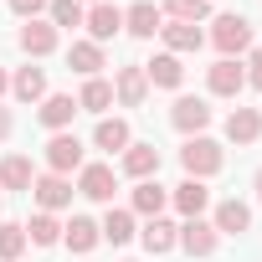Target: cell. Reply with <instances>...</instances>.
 Listing matches in <instances>:
<instances>
[{"instance_id":"1","label":"cell","mask_w":262,"mask_h":262,"mask_svg":"<svg viewBox=\"0 0 262 262\" xmlns=\"http://www.w3.org/2000/svg\"><path fill=\"white\" fill-rule=\"evenodd\" d=\"M211 47L221 52V57H247L252 52V21L247 16H236V11H226V16H211Z\"/></svg>"},{"instance_id":"2","label":"cell","mask_w":262,"mask_h":262,"mask_svg":"<svg viewBox=\"0 0 262 262\" xmlns=\"http://www.w3.org/2000/svg\"><path fill=\"white\" fill-rule=\"evenodd\" d=\"M180 165H185V175H190V180H211V175H221L226 149H221L211 134H195V139H185V144H180Z\"/></svg>"},{"instance_id":"3","label":"cell","mask_w":262,"mask_h":262,"mask_svg":"<svg viewBox=\"0 0 262 262\" xmlns=\"http://www.w3.org/2000/svg\"><path fill=\"white\" fill-rule=\"evenodd\" d=\"M41 160H47V170H52V175H67V180H72V175L88 165V149H82V139L72 134V128H62V134H52V139H47Z\"/></svg>"},{"instance_id":"4","label":"cell","mask_w":262,"mask_h":262,"mask_svg":"<svg viewBox=\"0 0 262 262\" xmlns=\"http://www.w3.org/2000/svg\"><path fill=\"white\" fill-rule=\"evenodd\" d=\"M211 118H216V108H211L206 98H190V93H180V98H175V108H170V123L180 128L185 139L206 134V128H211Z\"/></svg>"},{"instance_id":"5","label":"cell","mask_w":262,"mask_h":262,"mask_svg":"<svg viewBox=\"0 0 262 262\" xmlns=\"http://www.w3.org/2000/svg\"><path fill=\"white\" fill-rule=\"evenodd\" d=\"M16 47L31 57V62H41V57H52L57 47H62V31L41 16V21H21V31H16Z\"/></svg>"},{"instance_id":"6","label":"cell","mask_w":262,"mask_h":262,"mask_svg":"<svg viewBox=\"0 0 262 262\" xmlns=\"http://www.w3.org/2000/svg\"><path fill=\"white\" fill-rule=\"evenodd\" d=\"M113 103L118 108H144L149 103V77H144V62H128L113 72Z\"/></svg>"},{"instance_id":"7","label":"cell","mask_w":262,"mask_h":262,"mask_svg":"<svg viewBox=\"0 0 262 262\" xmlns=\"http://www.w3.org/2000/svg\"><path fill=\"white\" fill-rule=\"evenodd\" d=\"M26 195H36V206L57 216V211H67V206H72L77 185H72L67 175H52V170H47V175H36V180H31V190H26Z\"/></svg>"},{"instance_id":"8","label":"cell","mask_w":262,"mask_h":262,"mask_svg":"<svg viewBox=\"0 0 262 262\" xmlns=\"http://www.w3.org/2000/svg\"><path fill=\"white\" fill-rule=\"evenodd\" d=\"M160 165H165V155H160L155 144H144V139H134V144L118 155V170H123L128 180H160Z\"/></svg>"},{"instance_id":"9","label":"cell","mask_w":262,"mask_h":262,"mask_svg":"<svg viewBox=\"0 0 262 262\" xmlns=\"http://www.w3.org/2000/svg\"><path fill=\"white\" fill-rule=\"evenodd\" d=\"M82 26H88V41L108 47V41L123 31V11L113 6V0H93V6H88V16H82Z\"/></svg>"},{"instance_id":"10","label":"cell","mask_w":262,"mask_h":262,"mask_svg":"<svg viewBox=\"0 0 262 262\" xmlns=\"http://www.w3.org/2000/svg\"><path fill=\"white\" fill-rule=\"evenodd\" d=\"M113 190H118V175H113V165H82L77 170V195H88V201H98V206H113Z\"/></svg>"},{"instance_id":"11","label":"cell","mask_w":262,"mask_h":262,"mask_svg":"<svg viewBox=\"0 0 262 262\" xmlns=\"http://www.w3.org/2000/svg\"><path fill=\"white\" fill-rule=\"evenodd\" d=\"M211 226H216V236H242V231H252V206L226 195L211 206Z\"/></svg>"},{"instance_id":"12","label":"cell","mask_w":262,"mask_h":262,"mask_svg":"<svg viewBox=\"0 0 262 262\" xmlns=\"http://www.w3.org/2000/svg\"><path fill=\"white\" fill-rule=\"evenodd\" d=\"M206 88H211V98H236V93L247 88V72H242V62H231V57H216V62L206 67Z\"/></svg>"},{"instance_id":"13","label":"cell","mask_w":262,"mask_h":262,"mask_svg":"<svg viewBox=\"0 0 262 262\" xmlns=\"http://www.w3.org/2000/svg\"><path fill=\"white\" fill-rule=\"evenodd\" d=\"M139 242H144L149 257H170V252L180 247V226H175L170 216H149V221L139 226Z\"/></svg>"},{"instance_id":"14","label":"cell","mask_w":262,"mask_h":262,"mask_svg":"<svg viewBox=\"0 0 262 262\" xmlns=\"http://www.w3.org/2000/svg\"><path fill=\"white\" fill-rule=\"evenodd\" d=\"M160 26H165V16H160L155 0H134V6L123 11V31H128V36H139V41H155Z\"/></svg>"},{"instance_id":"15","label":"cell","mask_w":262,"mask_h":262,"mask_svg":"<svg viewBox=\"0 0 262 262\" xmlns=\"http://www.w3.org/2000/svg\"><path fill=\"white\" fill-rule=\"evenodd\" d=\"M170 206H175V211H180L185 221L206 216V211H211V190H206V180H190V175H185V180H180V185L170 190Z\"/></svg>"},{"instance_id":"16","label":"cell","mask_w":262,"mask_h":262,"mask_svg":"<svg viewBox=\"0 0 262 262\" xmlns=\"http://www.w3.org/2000/svg\"><path fill=\"white\" fill-rule=\"evenodd\" d=\"M257 139H262V108H231L226 113V144L247 149Z\"/></svg>"},{"instance_id":"17","label":"cell","mask_w":262,"mask_h":262,"mask_svg":"<svg viewBox=\"0 0 262 262\" xmlns=\"http://www.w3.org/2000/svg\"><path fill=\"white\" fill-rule=\"evenodd\" d=\"M36 118H41V128L62 134V128H72V118H77V98L72 93H47L41 108H36Z\"/></svg>"},{"instance_id":"18","label":"cell","mask_w":262,"mask_h":262,"mask_svg":"<svg viewBox=\"0 0 262 262\" xmlns=\"http://www.w3.org/2000/svg\"><path fill=\"white\" fill-rule=\"evenodd\" d=\"M98 242H103V231H98L93 216H72V221H62V247H67V252L88 257V252H98Z\"/></svg>"},{"instance_id":"19","label":"cell","mask_w":262,"mask_h":262,"mask_svg":"<svg viewBox=\"0 0 262 262\" xmlns=\"http://www.w3.org/2000/svg\"><path fill=\"white\" fill-rule=\"evenodd\" d=\"M165 206H170V190L160 185V180H134V195H128V211L134 216H165Z\"/></svg>"},{"instance_id":"20","label":"cell","mask_w":262,"mask_h":262,"mask_svg":"<svg viewBox=\"0 0 262 262\" xmlns=\"http://www.w3.org/2000/svg\"><path fill=\"white\" fill-rule=\"evenodd\" d=\"M160 41H165L170 57H185V52H201L206 47V31L201 26H185V21H165L160 26Z\"/></svg>"},{"instance_id":"21","label":"cell","mask_w":262,"mask_h":262,"mask_svg":"<svg viewBox=\"0 0 262 262\" xmlns=\"http://www.w3.org/2000/svg\"><path fill=\"white\" fill-rule=\"evenodd\" d=\"M180 247H185L190 257H211V252L221 247V236H216V226H211L206 216H195V221H180Z\"/></svg>"},{"instance_id":"22","label":"cell","mask_w":262,"mask_h":262,"mask_svg":"<svg viewBox=\"0 0 262 262\" xmlns=\"http://www.w3.org/2000/svg\"><path fill=\"white\" fill-rule=\"evenodd\" d=\"M93 144H98L103 155H123L128 144H134V128H128V118H98Z\"/></svg>"},{"instance_id":"23","label":"cell","mask_w":262,"mask_h":262,"mask_svg":"<svg viewBox=\"0 0 262 262\" xmlns=\"http://www.w3.org/2000/svg\"><path fill=\"white\" fill-rule=\"evenodd\" d=\"M144 77H149V88L180 93V82H185V67H180V57H170V52H155V62H144Z\"/></svg>"},{"instance_id":"24","label":"cell","mask_w":262,"mask_h":262,"mask_svg":"<svg viewBox=\"0 0 262 262\" xmlns=\"http://www.w3.org/2000/svg\"><path fill=\"white\" fill-rule=\"evenodd\" d=\"M67 67H72L77 77H98V72L108 67V52H103L98 41H72V47H67Z\"/></svg>"},{"instance_id":"25","label":"cell","mask_w":262,"mask_h":262,"mask_svg":"<svg viewBox=\"0 0 262 262\" xmlns=\"http://www.w3.org/2000/svg\"><path fill=\"white\" fill-rule=\"evenodd\" d=\"M52 88H47V67H16L11 77V98L16 103H41Z\"/></svg>"},{"instance_id":"26","label":"cell","mask_w":262,"mask_h":262,"mask_svg":"<svg viewBox=\"0 0 262 262\" xmlns=\"http://www.w3.org/2000/svg\"><path fill=\"white\" fill-rule=\"evenodd\" d=\"M108 108H113V82H108V77H82L77 113H98V118H108Z\"/></svg>"},{"instance_id":"27","label":"cell","mask_w":262,"mask_h":262,"mask_svg":"<svg viewBox=\"0 0 262 262\" xmlns=\"http://www.w3.org/2000/svg\"><path fill=\"white\" fill-rule=\"evenodd\" d=\"M98 231H103V242H113V247H123V242H134V236H139L134 211H128V206H108V216L98 221Z\"/></svg>"},{"instance_id":"28","label":"cell","mask_w":262,"mask_h":262,"mask_svg":"<svg viewBox=\"0 0 262 262\" xmlns=\"http://www.w3.org/2000/svg\"><path fill=\"white\" fill-rule=\"evenodd\" d=\"M160 16H165V21L201 26V21H211V0H160Z\"/></svg>"},{"instance_id":"29","label":"cell","mask_w":262,"mask_h":262,"mask_svg":"<svg viewBox=\"0 0 262 262\" xmlns=\"http://www.w3.org/2000/svg\"><path fill=\"white\" fill-rule=\"evenodd\" d=\"M31 180H36V170H31L26 155H6L0 160V190H31Z\"/></svg>"},{"instance_id":"30","label":"cell","mask_w":262,"mask_h":262,"mask_svg":"<svg viewBox=\"0 0 262 262\" xmlns=\"http://www.w3.org/2000/svg\"><path fill=\"white\" fill-rule=\"evenodd\" d=\"M21 226H26V242H31V247H57V242H62V221H57L52 211H36V216L21 221Z\"/></svg>"},{"instance_id":"31","label":"cell","mask_w":262,"mask_h":262,"mask_svg":"<svg viewBox=\"0 0 262 262\" xmlns=\"http://www.w3.org/2000/svg\"><path fill=\"white\" fill-rule=\"evenodd\" d=\"M26 247L31 242H26V226L21 221H0V262H21Z\"/></svg>"},{"instance_id":"32","label":"cell","mask_w":262,"mask_h":262,"mask_svg":"<svg viewBox=\"0 0 262 262\" xmlns=\"http://www.w3.org/2000/svg\"><path fill=\"white\" fill-rule=\"evenodd\" d=\"M82 16H88V6H82V0H52V6H47V21H52L57 31L82 26Z\"/></svg>"},{"instance_id":"33","label":"cell","mask_w":262,"mask_h":262,"mask_svg":"<svg viewBox=\"0 0 262 262\" xmlns=\"http://www.w3.org/2000/svg\"><path fill=\"white\" fill-rule=\"evenodd\" d=\"M6 6H11L21 21H41V11L52 6V0H6Z\"/></svg>"},{"instance_id":"34","label":"cell","mask_w":262,"mask_h":262,"mask_svg":"<svg viewBox=\"0 0 262 262\" xmlns=\"http://www.w3.org/2000/svg\"><path fill=\"white\" fill-rule=\"evenodd\" d=\"M242 72H247V88H257V93H262V52H247Z\"/></svg>"},{"instance_id":"35","label":"cell","mask_w":262,"mask_h":262,"mask_svg":"<svg viewBox=\"0 0 262 262\" xmlns=\"http://www.w3.org/2000/svg\"><path fill=\"white\" fill-rule=\"evenodd\" d=\"M11 134H16V118H11V108H6V103H0V144H6Z\"/></svg>"},{"instance_id":"36","label":"cell","mask_w":262,"mask_h":262,"mask_svg":"<svg viewBox=\"0 0 262 262\" xmlns=\"http://www.w3.org/2000/svg\"><path fill=\"white\" fill-rule=\"evenodd\" d=\"M6 93H11V72H6V67H0V98H6Z\"/></svg>"},{"instance_id":"37","label":"cell","mask_w":262,"mask_h":262,"mask_svg":"<svg viewBox=\"0 0 262 262\" xmlns=\"http://www.w3.org/2000/svg\"><path fill=\"white\" fill-rule=\"evenodd\" d=\"M252 190H257V201H262V170H257V175H252Z\"/></svg>"},{"instance_id":"38","label":"cell","mask_w":262,"mask_h":262,"mask_svg":"<svg viewBox=\"0 0 262 262\" xmlns=\"http://www.w3.org/2000/svg\"><path fill=\"white\" fill-rule=\"evenodd\" d=\"M0 211H6V190H0ZM0 221H6V216H0Z\"/></svg>"}]
</instances>
